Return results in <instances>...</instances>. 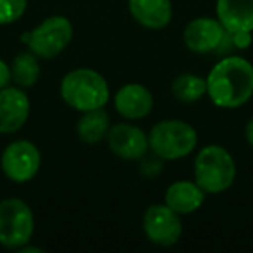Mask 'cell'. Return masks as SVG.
Returning <instances> with one entry per match:
<instances>
[{
  "label": "cell",
  "instance_id": "obj_7",
  "mask_svg": "<svg viewBox=\"0 0 253 253\" xmlns=\"http://www.w3.org/2000/svg\"><path fill=\"white\" fill-rule=\"evenodd\" d=\"M2 172L12 182H28L37 175L42 163L40 151L30 141H14L2 153Z\"/></svg>",
  "mask_w": 253,
  "mask_h": 253
},
{
  "label": "cell",
  "instance_id": "obj_17",
  "mask_svg": "<svg viewBox=\"0 0 253 253\" xmlns=\"http://www.w3.org/2000/svg\"><path fill=\"white\" fill-rule=\"evenodd\" d=\"M11 77L18 87L30 88L39 82L40 78V64L39 57L33 52H23L12 59L11 63Z\"/></svg>",
  "mask_w": 253,
  "mask_h": 253
},
{
  "label": "cell",
  "instance_id": "obj_4",
  "mask_svg": "<svg viewBox=\"0 0 253 253\" xmlns=\"http://www.w3.org/2000/svg\"><path fill=\"white\" fill-rule=\"evenodd\" d=\"M149 149L162 160H180L196 149L198 134L182 120H163L148 135Z\"/></svg>",
  "mask_w": 253,
  "mask_h": 253
},
{
  "label": "cell",
  "instance_id": "obj_14",
  "mask_svg": "<svg viewBox=\"0 0 253 253\" xmlns=\"http://www.w3.org/2000/svg\"><path fill=\"white\" fill-rule=\"evenodd\" d=\"M217 19L225 32H253V0H217Z\"/></svg>",
  "mask_w": 253,
  "mask_h": 253
},
{
  "label": "cell",
  "instance_id": "obj_8",
  "mask_svg": "<svg viewBox=\"0 0 253 253\" xmlns=\"http://www.w3.org/2000/svg\"><path fill=\"white\" fill-rule=\"evenodd\" d=\"M144 232L148 239L160 246H172L182 236L180 215L169 205H153L144 213Z\"/></svg>",
  "mask_w": 253,
  "mask_h": 253
},
{
  "label": "cell",
  "instance_id": "obj_19",
  "mask_svg": "<svg viewBox=\"0 0 253 253\" xmlns=\"http://www.w3.org/2000/svg\"><path fill=\"white\" fill-rule=\"evenodd\" d=\"M28 0H0V25L18 21L26 11Z\"/></svg>",
  "mask_w": 253,
  "mask_h": 253
},
{
  "label": "cell",
  "instance_id": "obj_16",
  "mask_svg": "<svg viewBox=\"0 0 253 253\" xmlns=\"http://www.w3.org/2000/svg\"><path fill=\"white\" fill-rule=\"evenodd\" d=\"M109 128H111L109 115L104 111V108H99L92 109V111H85L82 115L77 125V134L85 144H97L99 141L106 139Z\"/></svg>",
  "mask_w": 253,
  "mask_h": 253
},
{
  "label": "cell",
  "instance_id": "obj_9",
  "mask_svg": "<svg viewBox=\"0 0 253 253\" xmlns=\"http://www.w3.org/2000/svg\"><path fill=\"white\" fill-rule=\"evenodd\" d=\"M108 148L122 160H139L146 155L149 149L148 135L135 125L128 123H116L109 128L108 135Z\"/></svg>",
  "mask_w": 253,
  "mask_h": 253
},
{
  "label": "cell",
  "instance_id": "obj_2",
  "mask_svg": "<svg viewBox=\"0 0 253 253\" xmlns=\"http://www.w3.org/2000/svg\"><path fill=\"white\" fill-rule=\"evenodd\" d=\"M61 97L77 111L104 108L109 101V87L101 73L90 68H77L64 75L61 82Z\"/></svg>",
  "mask_w": 253,
  "mask_h": 253
},
{
  "label": "cell",
  "instance_id": "obj_5",
  "mask_svg": "<svg viewBox=\"0 0 253 253\" xmlns=\"http://www.w3.org/2000/svg\"><path fill=\"white\" fill-rule=\"evenodd\" d=\"M73 39V25L64 16H50L37 28L23 35V42L40 59L59 56Z\"/></svg>",
  "mask_w": 253,
  "mask_h": 253
},
{
  "label": "cell",
  "instance_id": "obj_22",
  "mask_svg": "<svg viewBox=\"0 0 253 253\" xmlns=\"http://www.w3.org/2000/svg\"><path fill=\"white\" fill-rule=\"evenodd\" d=\"M245 134H246V141H248V144L253 148V118L250 120L248 123H246V130H245Z\"/></svg>",
  "mask_w": 253,
  "mask_h": 253
},
{
  "label": "cell",
  "instance_id": "obj_11",
  "mask_svg": "<svg viewBox=\"0 0 253 253\" xmlns=\"http://www.w3.org/2000/svg\"><path fill=\"white\" fill-rule=\"evenodd\" d=\"M30 116V99L21 87L0 90V134H14Z\"/></svg>",
  "mask_w": 253,
  "mask_h": 253
},
{
  "label": "cell",
  "instance_id": "obj_3",
  "mask_svg": "<svg viewBox=\"0 0 253 253\" xmlns=\"http://www.w3.org/2000/svg\"><path fill=\"white\" fill-rule=\"evenodd\" d=\"M236 163L222 146L203 148L194 160V182L207 194H218L234 184Z\"/></svg>",
  "mask_w": 253,
  "mask_h": 253
},
{
  "label": "cell",
  "instance_id": "obj_6",
  "mask_svg": "<svg viewBox=\"0 0 253 253\" xmlns=\"http://www.w3.org/2000/svg\"><path fill=\"white\" fill-rule=\"evenodd\" d=\"M35 218L28 205L19 198L0 201V245L23 248L32 241Z\"/></svg>",
  "mask_w": 253,
  "mask_h": 253
},
{
  "label": "cell",
  "instance_id": "obj_1",
  "mask_svg": "<svg viewBox=\"0 0 253 253\" xmlns=\"http://www.w3.org/2000/svg\"><path fill=\"white\" fill-rule=\"evenodd\" d=\"M207 94L215 106L234 109L253 95V66L239 56L220 59L207 77Z\"/></svg>",
  "mask_w": 253,
  "mask_h": 253
},
{
  "label": "cell",
  "instance_id": "obj_18",
  "mask_svg": "<svg viewBox=\"0 0 253 253\" xmlns=\"http://www.w3.org/2000/svg\"><path fill=\"white\" fill-rule=\"evenodd\" d=\"M172 94L177 101L196 102L207 94V78L196 77L193 73H182L172 82Z\"/></svg>",
  "mask_w": 253,
  "mask_h": 253
},
{
  "label": "cell",
  "instance_id": "obj_13",
  "mask_svg": "<svg viewBox=\"0 0 253 253\" xmlns=\"http://www.w3.org/2000/svg\"><path fill=\"white\" fill-rule=\"evenodd\" d=\"M128 11L141 26L162 30L172 21L170 0H128Z\"/></svg>",
  "mask_w": 253,
  "mask_h": 253
},
{
  "label": "cell",
  "instance_id": "obj_15",
  "mask_svg": "<svg viewBox=\"0 0 253 253\" xmlns=\"http://www.w3.org/2000/svg\"><path fill=\"white\" fill-rule=\"evenodd\" d=\"M205 196L207 193L196 182L177 180L165 191V205L179 215H189L205 203Z\"/></svg>",
  "mask_w": 253,
  "mask_h": 253
},
{
  "label": "cell",
  "instance_id": "obj_21",
  "mask_svg": "<svg viewBox=\"0 0 253 253\" xmlns=\"http://www.w3.org/2000/svg\"><path fill=\"white\" fill-rule=\"evenodd\" d=\"M12 82V77H11V66L7 63L0 59V90L5 87H9V84Z\"/></svg>",
  "mask_w": 253,
  "mask_h": 253
},
{
  "label": "cell",
  "instance_id": "obj_20",
  "mask_svg": "<svg viewBox=\"0 0 253 253\" xmlns=\"http://www.w3.org/2000/svg\"><path fill=\"white\" fill-rule=\"evenodd\" d=\"M253 42L252 32H225L224 40L220 43V49L217 52H227L234 49H246Z\"/></svg>",
  "mask_w": 253,
  "mask_h": 253
},
{
  "label": "cell",
  "instance_id": "obj_10",
  "mask_svg": "<svg viewBox=\"0 0 253 253\" xmlns=\"http://www.w3.org/2000/svg\"><path fill=\"white\" fill-rule=\"evenodd\" d=\"M225 28L218 19L196 18L187 23L184 30V43L189 50L196 54H208L220 49Z\"/></svg>",
  "mask_w": 253,
  "mask_h": 253
},
{
  "label": "cell",
  "instance_id": "obj_12",
  "mask_svg": "<svg viewBox=\"0 0 253 253\" xmlns=\"http://www.w3.org/2000/svg\"><path fill=\"white\" fill-rule=\"evenodd\" d=\"M153 104V94L141 84H126L115 94V109L126 120L146 118Z\"/></svg>",
  "mask_w": 253,
  "mask_h": 253
}]
</instances>
